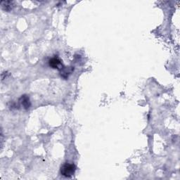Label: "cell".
<instances>
[{
    "mask_svg": "<svg viewBox=\"0 0 180 180\" xmlns=\"http://www.w3.org/2000/svg\"><path fill=\"white\" fill-rule=\"evenodd\" d=\"M76 171L75 165L73 163H68L65 162L61 167V174L65 177H71L74 175Z\"/></svg>",
    "mask_w": 180,
    "mask_h": 180,
    "instance_id": "cell-1",
    "label": "cell"
},
{
    "mask_svg": "<svg viewBox=\"0 0 180 180\" xmlns=\"http://www.w3.org/2000/svg\"><path fill=\"white\" fill-rule=\"evenodd\" d=\"M49 64L50 67L54 68V69H56V68L57 69H59V68L62 69L63 68L61 61L59 58H57V57H54V58L51 59L49 61Z\"/></svg>",
    "mask_w": 180,
    "mask_h": 180,
    "instance_id": "cell-2",
    "label": "cell"
},
{
    "mask_svg": "<svg viewBox=\"0 0 180 180\" xmlns=\"http://www.w3.org/2000/svg\"><path fill=\"white\" fill-rule=\"evenodd\" d=\"M19 101L25 109L27 110L28 109V108H30V105H31V103H30L29 97H28L27 95H23L21 98H20Z\"/></svg>",
    "mask_w": 180,
    "mask_h": 180,
    "instance_id": "cell-3",
    "label": "cell"
},
{
    "mask_svg": "<svg viewBox=\"0 0 180 180\" xmlns=\"http://www.w3.org/2000/svg\"><path fill=\"white\" fill-rule=\"evenodd\" d=\"M1 6L2 9L6 11H9L13 8V2L11 1H2L1 2Z\"/></svg>",
    "mask_w": 180,
    "mask_h": 180,
    "instance_id": "cell-4",
    "label": "cell"
}]
</instances>
